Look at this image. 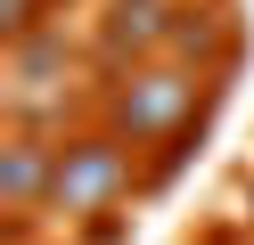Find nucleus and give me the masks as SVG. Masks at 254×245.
Returning a JSON list of instances; mask_svg holds the SVG:
<instances>
[{
	"mask_svg": "<svg viewBox=\"0 0 254 245\" xmlns=\"http://www.w3.org/2000/svg\"><path fill=\"white\" fill-rule=\"evenodd\" d=\"M205 90H213V82H205V65L156 57V65H131V74L115 82V98H107V106H115V131H123V139L148 147V139H181V131L205 114Z\"/></svg>",
	"mask_w": 254,
	"mask_h": 245,
	"instance_id": "1",
	"label": "nucleus"
},
{
	"mask_svg": "<svg viewBox=\"0 0 254 245\" xmlns=\"http://www.w3.org/2000/svg\"><path fill=\"white\" fill-rule=\"evenodd\" d=\"M131 196V155L115 139H66L58 147V188H50V212L66 221H99Z\"/></svg>",
	"mask_w": 254,
	"mask_h": 245,
	"instance_id": "2",
	"label": "nucleus"
},
{
	"mask_svg": "<svg viewBox=\"0 0 254 245\" xmlns=\"http://www.w3.org/2000/svg\"><path fill=\"white\" fill-rule=\"evenodd\" d=\"M172 25H181V8L172 0H107L99 8V57L107 65H156L172 57Z\"/></svg>",
	"mask_w": 254,
	"mask_h": 245,
	"instance_id": "3",
	"label": "nucleus"
},
{
	"mask_svg": "<svg viewBox=\"0 0 254 245\" xmlns=\"http://www.w3.org/2000/svg\"><path fill=\"white\" fill-rule=\"evenodd\" d=\"M50 188H58V147L50 139H8L0 147V196H8V212H33V204H50Z\"/></svg>",
	"mask_w": 254,
	"mask_h": 245,
	"instance_id": "4",
	"label": "nucleus"
},
{
	"mask_svg": "<svg viewBox=\"0 0 254 245\" xmlns=\"http://www.w3.org/2000/svg\"><path fill=\"white\" fill-rule=\"evenodd\" d=\"M41 8H50V0H0V41H8V49L33 41V33H41Z\"/></svg>",
	"mask_w": 254,
	"mask_h": 245,
	"instance_id": "5",
	"label": "nucleus"
},
{
	"mask_svg": "<svg viewBox=\"0 0 254 245\" xmlns=\"http://www.w3.org/2000/svg\"><path fill=\"white\" fill-rule=\"evenodd\" d=\"M50 8H66V0H50Z\"/></svg>",
	"mask_w": 254,
	"mask_h": 245,
	"instance_id": "6",
	"label": "nucleus"
}]
</instances>
